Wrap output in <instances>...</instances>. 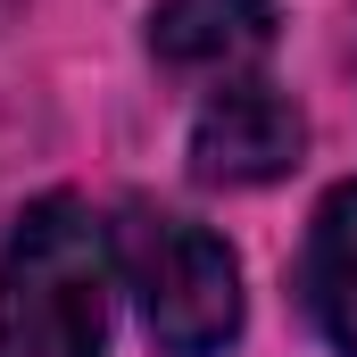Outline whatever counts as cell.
Instances as JSON below:
<instances>
[{
  "label": "cell",
  "instance_id": "obj_5",
  "mask_svg": "<svg viewBox=\"0 0 357 357\" xmlns=\"http://www.w3.org/2000/svg\"><path fill=\"white\" fill-rule=\"evenodd\" d=\"M299 291H307V316L333 341V357H357V183L324 191L307 250H299Z\"/></svg>",
  "mask_w": 357,
  "mask_h": 357
},
{
  "label": "cell",
  "instance_id": "obj_2",
  "mask_svg": "<svg viewBox=\"0 0 357 357\" xmlns=\"http://www.w3.org/2000/svg\"><path fill=\"white\" fill-rule=\"evenodd\" d=\"M108 250L125 291L142 299V324L167 357H225L241 333V266L233 250L191 225L175 208H150V199H125L116 225H108Z\"/></svg>",
  "mask_w": 357,
  "mask_h": 357
},
{
  "label": "cell",
  "instance_id": "obj_3",
  "mask_svg": "<svg viewBox=\"0 0 357 357\" xmlns=\"http://www.w3.org/2000/svg\"><path fill=\"white\" fill-rule=\"evenodd\" d=\"M307 150V116L291 91L258 84V75H233V84L208 91V108L191 116V175L225 183V191H250L299 167Z\"/></svg>",
  "mask_w": 357,
  "mask_h": 357
},
{
  "label": "cell",
  "instance_id": "obj_4",
  "mask_svg": "<svg viewBox=\"0 0 357 357\" xmlns=\"http://www.w3.org/2000/svg\"><path fill=\"white\" fill-rule=\"evenodd\" d=\"M150 50L183 75H241L274 50V0H158Z\"/></svg>",
  "mask_w": 357,
  "mask_h": 357
},
{
  "label": "cell",
  "instance_id": "obj_1",
  "mask_svg": "<svg viewBox=\"0 0 357 357\" xmlns=\"http://www.w3.org/2000/svg\"><path fill=\"white\" fill-rule=\"evenodd\" d=\"M108 225L50 191L17 216L0 250V357H100L108 349Z\"/></svg>",
  "mask_w": 357,
  "mask_h": 357
}]
</instances>
